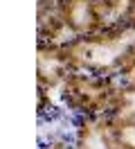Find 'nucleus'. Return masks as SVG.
I'll return each mask as SVG.
<instances>
[{
	"instance_id": "1",
	"label": "nucleus",
	"mask_w": 135,
	"mask_h": 149,
	"mask_svg": "<svg viewBox=\"0 0 135 149\" xmlns=\"http://www.w3.org/2000/svg\"><path fill=\"white\" fill-rule=\"evenodd\" d=\"M65 50L72 70L117 77L135 56V25L104 27L88 36H74L65 43Z\"/></svg>"
},
{
	"instance_id": "13",
	"label": "nucleus",
	"mask_w": 135,
	"mask_h": 149,
	"mask_svg": "<svg viewBox=\"0 0 135 149\" xmlns=\"http://www.w3.org/2000/svg\"><path fill=\"white\" fill-rule=\"evenodd\" d=\"M59 0H36V9H47V7H56Z\"/></svg>"
},
{
	"instance_id": "11",
	"label": "nucleus",
	"mask_w": 135,
	"mask_h": 149,
	"mask_svg": "<svg viewBox=\"0 0 135 149\" xmlns=\"http://www.w3.org/2000/svg\"><path fill=\"white\" fill-rule=\"evenodd\" d=\"M117 81H122V84L133 86V88H135V56L124 65V68H122V70H119V74H117Z\"/></svg>"
},
{
	"instance_id": "8",
	"label": "nucleus",
	"mask_w": 135,
	"mask_h": 149,
	"mask_svg": "<svg viewBox=\"0 0 135 149\" xmlns=\"http://www.w3.org/2000/svg\"><path fill=\"white\" fill-rule=\"evenodd\" d=\"M110 120L119 122H135V88L117 81V91L113 95L110 109L106 113Z\"/></svg>"
},
{
	"instance_id": "4",
	"label": "nucleus",
	"mask_w": 135,
	"mask_h": 149,
	"mask_svg": "<svg viewBox=\"0 0 135 149\" xmlns=\"http://www.w3.org/2000/svg\"><path fill=\"white\" fill-rule=\"evenodd\" d=\"M56 11H59L61 20L65 23V27L70 29L72 38L88 36V34L104 29L95 0H59Z\"/></svg>"
},
{
	"instance_id": "7",
	"label": "nucleus",
	"mask_w": 135,
	"mask_h": 149,
	"mask_svg": "<svg viewBox=\"0 0 135 149\" xmlns=\"http://www.w3.org/2000/svg\"><path fill=\"white\" fill-rule=\"evenodd\" d=\"M104 27L131 25L135 18V0H95Z\"/></svg>"
},
{
	"instance_id": "9",
	"label": "nucleus",
	"mask_w": 135,
	"mask_h": 149,
	"mask_svg": "<svg viewBox=\"0 0 135 149\" xmlns=\"http://www.w3.org/2000/svg\"><path fill=\"white\" fill-rule=\"evenodd\" d=\"M106 118V127L110 131V136L115 140L119 149H135V122H119V120H110Z\"/></svg>"
},
{
	"instance_id": "2",
	"label": "nucleus",
	"mask_w": 135,
	"mask_h": 149,
	"mask_svg": "<svg viewBox=\"0 0 135 149\" xmlns=\"http://www.w3.org/2000/svg\"><path fill=\"white\" fill-rule=\"evenodd\" d=\"M117 91V77H104L83 70H72L61 84V104L77 118H101L106 115Z\"/></svg>"
},
{
	"instance_id": "6",
	"label": "nucleus",
	"mask_w": 135,
	"mask_h": 149,
	"mask_svg": "<svg viewBox=\"0 0 135 149\" xmlns=\"http://www.w3.org/2000/svg\"><path fill=\"white\" fill-rule=\"evenodd\" d=\"M36 36L38 43H68L72 34L61 20L56 7H47L36 9Z\"/></svg>"
},
{
	"instance_id": "5",
	"label": "nucleus",
	"mask_w": 135,
	"mask_h": 149,
	"mask_svg": "<svg viewBox=\"0 0 135 149\" xmlns=\"http://www.w3.org/2000/svg\"><path fill=\"white\" fill-rule=\"evenodd\" d=\"M74 142L79 149H119L106 127V118H81L74 127Z\"/></svg>"
},
{
	"instance_id": "14",
	"label": "nucleus",
	"mask_w": 135,
	"mask_h": 149,
	"mask_svg": "<svg viewBox=\"0 0 135 149\" xmlns=\"http://www.w3.org/2000/svg\"><path fill=\"white\" fill-rule=\"evenodd\" d=\"M133 25H135V18H133Z\"/></svg>"
},
{
	"instance_id": "3",
	"label": "nucleus",
	"mask_w": 135,
	"mask_h": 149,
	"mask_svg": "<svg viewBox=\"0 0 135 149\" xmlns=\"http://www.w3.org/2000/svg\"><path fill=\"white\" fill-rule=\"evenodd\" d=\"M72 72L65 43H38L36 45V84L47 91H59Z\"/></svg>"
},
{
	"instance_id": "10",
	"label": "nucleus",
	"mask_w": 135,
	"mask_h": 149,
	"mask_svg": "<svg viewBox=\"0 0 135 149\" xmlns=\"http://www.w3.org/2000/svg\"><path fill=\"white\" fill-rule=\"evenodd\" d=\"M38 93H36V111H38V115H45L47 111H52V91H47V88H36Z\"/></svg>"
},
{
	"instance_id": "12",
	"label": "nucleus",
	"mask_w": 135,
	"mask_h": 149,
	"mask_svg": "<svg viewBox=\"0 0 135 149\" xmlns=\"http://www.w3.org/2000/svg\"><path fill=\"white\" fill-rule=\"evenodd\" d=\"M41 149H79V147H77L74 138L68 140V138H63V136H59V138H50Z\"/></svg>"
}]
</instances>
